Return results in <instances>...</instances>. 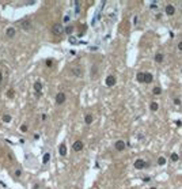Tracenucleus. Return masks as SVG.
<instances>
[{"mask_svg":"<svg viewBox=\"0 0 182 189\" xmlns=\"http://www.w3.org/2000/svg\"><path fill=\"white\" fill-rule=\"evenodd\" d=\"M52 33L54 34V36H61L63 33H64V29H63V26L60 23H56V25H53Z\"/></svg>","mask_w":182,"mask_h":189,"instance_id":"1","label":"nucleus"},{"mask_svg":"<svg viewBox=\"0 0 182 189\" xmlns=\"http://www.w3.org/2000/svg\"><path fill=\"white\" fill-rule=\"evenodd\" d=\"M21 27L23 30H26V31H30V30L33 29V25H31V22H30V19H23V21H21Z\"/></svg>","mask_w":182,"mask_h":189,"instance_id":"2","label":"nucleus"},{"mask_svg":"<svg viewBox=\"0 0 182 189\" xmlns=\"http://www.w3.org/2000/svg\"><path fill=\"white\" fill-rule=\"evenodd\" d=\"M65 99H67V97H65L64 93H59V94L56 95V104L57 105H63L65 102Z\"/></svg>","mask_w":182,"mask_h":189,"instance_id":"3","label":"nucleus"},{"mask_svg":"<svg viewBox=\"0 0 182 189\" xmlns=\"http://www.w3.org/2000/svg\"><path fill=\"white\" fill-rule=\"evenodd\" d=\"M83 147H84V144H83L82 140H76V142L72 144V150L74 151H80V150H83Z\"/></svg>","mask_w":182,"mask_h":189,"instance_id":"4","label":"nucleus"},{"mask_svg":"<svg viewBox=\"0 0 182 189\" xmlns=\"http://www.w3.org/2000/svg\"><path fill=\"white\" fill-rule=\"evenodd\" d=\"M116 82H117V80H116V78L113 76V75H109V76L106 78V86H107V87H113V86L116 84Z\"/></svg>","mask_w":182,"mask_h":189,"instance_id":"5","label":"nucleus"},{"mask_svg":"<svg viewBox=\"0 0 182 189\" xmlns=\"http://www.w3.org/2000/svg\"><path fill=\"white\" fill-rule=\"evenodd\" d=\"M125 143H124V140H117V142H116V144H114V148L117 151H124L125 150Z\"/></svg>","mask_w":182,"mask_h":189,"instance_id":"6","label":"nucleus"},{"mask_svg":"<svg viewBox=\"0 0 182 189\" xmlns=\"http://www.w3.org/2000/svg\"><path fill=\"white\" fill-rule=\"evenodd\" d=\"M34 90H35L37 97H40V95H41V91H42V83L41 82H35L34 83Z\"/></svg>","mask_w":182,"mask_h":189,"instance_id":"7","label":"nucleus"},{"mask_svg":"<svg viewBox=\"0 0 182 189\" xmlns=\"http://www.w3.org/2000/svg\"><path fill=\"white\" fill-rule=\"evenodd\" d=\"M145 166H147L145 161H143V159H137V161H135V167H136V169H144Z\"/></svg>","mask_w":182,"mask_h":189,"instance_id":"8","label":"nucleus"},{"mask_svg":"<svg viewBox=\"0 0 182 189\" xmlns=\"http://www.w3.org/2000/svg\"><path fill=\"white\" fill-rule=\"evenodd\" d=\"M72 74H74L75 76H82V75H83V69L80 67H74V68H72Z\"/></svg>","mask_w":182,"mask_h":189,"instance_id":"9","label":"nucleus"},{"mask_svg":"<svg viewBox=\"0 0 182 189\" xmlns=\"http://www.w3.org/2000/svg\"><path fill=\"white\" fill-rule=\"evenodd\" d=\"M6 34H7L8 38H12V37H15V34H16V30H15L14 27H8L7 31H6Z\"/></svg>","mask_w":182,"mask_h":189,"instance_id":"10","label":"nucleus"},{"mask_svg":"<svg viewBox=\"0 0 182 189\" xmlns=\"http://www.w3.org/2000/svg\"><path fill=\"white\" fill-rule=\"evenodd\" d=\"M59 152H60V155H61V157H65V155H67V146H65L64 143H61V144H60Z\"/></svg>","mask_w":182,"mask_h":189,"instance_id":"11","label":"nucleus"},{"mask_svg":"<svg viewBox=\"0 0 182 189\" xmlns=\"http://www.w3.org/2000/svg\"><path fill=\"white\" fill-rule=\"evenodd\" d=\"M152 74H150V72H144V82L143 83H151L152 82Z\"/></svg>","mask_w":182,"mask_h":189,"instance_id":"12","label":"nucleus"},{"mask_svg":"<svg viewBox=\"0 0 182 189\" xmlns=\"http://www.w3.org/2000/svg\"><path fill=\"white\" fill-rule=\"evenodd\" d=\"M165 12L167 15H174V12H175V8H174V6H171V4H169V6H166V10Z\"/></svg>","mask_w":182,"mask_h":189,"instance_id":"13","label":"nucleus"},{"mask_svg":"<svg viewBox=\"0 0 182 189\" xmlns=\"http://www.w3.org/2000/svg\"><path fill=\"white\" fill-rule=\"evenodd\" d=\"M92 120H94V118H92V116L91 114H86V117H84V123L87 125H90L91 123H92Z\"/></svg>","mask_w":182,"mask_h":189,"instance_id":"14","label":"nucleus"},{"mask_svg":"<svg viewBox=\"0 0 182 189\" xmlns=\"http://www.w3.org/2000/svg\"><path fill=\"white\" fill-rule=\"evenodd\" d=\"M49 159H50V154L46 152V154L44 155V158H42V163H44V165H46V163L49 162Z\"/></svg>","mask_w":182,"mask_h":189,"instance_id":"15","label":"nucleus"},{"mask_svg":"<svg viewBox=\"0 0 182 189\" xmlns=\"http://www.w3.org/2000/svg\"><path fill=\"white\" fill-rule=\"evenodd\" d=\"M155 61L156 63H162V61H163V55H162V53H156L155 55Z\"/></svg>","mask_w":182,"mask_h":189,"instance_id":"16","label":"nucleus"},{"mask_svg":"<svg viewBox=\"0 0 182 189\" xmlns=\"http://www.w3.org/2000/svg\"><path fill=\"white\" fill-rule=\"evenodd\" d=\"M158 165H159V166L166 165V158H165V157H159V158H158Z\"/></svg>","mask_w":182,"mask_h":189,"instance_id":"17","label":"nucleus"},{"mask_svg":"<svg viewBox=\"0 0 182 189\" xmlns=\"http://www.w3.org/2000/svg\"><path fill=\"white\" fill-rule=\"evenodd\" d=\"M137 82H140V83L144 82V72H139L137 74Z\"/></svg>","mask_w":182,"mask_h":189,"instance_id":"18","label":"nucleus"},{"mask_svg":"<svg viewBox=\"0 0 182 189\" xmlns=\"http://www.w3.org/2000/svg\"><path fill=\"white\" fill-rule=\"evenodd\" d=\"M151 110H152V112H156V110H158L159 109V105L158 104H156V102H152V104H151Z\"/></svg>","mask_w":182,"mask_h":189,"instance_id":"19","label":"nucleus"},{"mask_svg":"<svg viewBox=\"0 0 182 189\" xmlns=\"http://www.w3.org/2000/svg\"><path fill=\"white\" fill-rule=\"evenodd\" d=\"M152 93H154V94H155V95H159V94H160V93H162V89H160V87H154Z\"/></svg>","mask_w":182,"mask_h":189,"instance_id":"20","label":"nucleus"},{"mask_svg":"<svg viewBox=\"0 0 182 189\" xmlns=\"http://www.w3.org/2000/svg\"><path fill=\"white\" fill-rule=\"evenodd\" d=\"M64 31L67 33V34H72V31H74V27H72V26H68V27H65V29H64Z\"/></svg>","mask_w":182,"mask_h":189,"instance_id":"21","label":"nucleus"},{"mask_svg":"<svg viewBox=\"0 0 182 189\" xmlns=\"http://www.w3.org/2000/svg\"><path fill=\"white\" fill-rule=\"evenodd\" d=\"M3 121L4 123H10V121H11V116H10V114H4L3 116Z\"/></svg>","mask_w":182,"mask_h":189,"instance_id":"22","label":"nucleus"},{"mask_svg":"<svg viewBox=\"0 0 182 189\" xmlns=\"http://www.w3.org/2000/svg\"><path fill=\"white\" fill-rule=\"evenodd\" d=\"M171 161H173V162H177V161H178V154H175V152L171 154Z\"/></svg>","mask_w":182,"mask_h":189,"instance_id":"23","label":"nucleus"},{"mask_svg":"<svg viewBox=\"0 0 182 189\" xmlns=\"http://www.w3.org/2000/svg\"><path fill=\"white\" fill-rule=\"evenodd\" d=\"M174 104H175L177 106H179V105H181V99H179V98H174Z\"/></svg>","mask_w":182,"mask_h":189,"instance_id":"24","label":"nucleus"},{"mask_svg":"<svg viewBox=\"0 0 182 189\" xmlns=\"http://www.w3.org/2000/svg\"><path fill=\"white\" fill-rule=\"evenodd\" d=\"M21 174H22V170H15V177H21Z\"/></svg>","mask_w":182,"mask_h":189,"instance_id":"25","label":"nucleus"},{"mask_svg":"<svg viewBox=\"0 0 182 189\" xmlns=\"http://www.w3.org/2000/svg\"><path fill=\"white\" fill-rule=\"evenodd\" d=\"M21 131H22V132H26V131H27V125L26 124L21 125Z\"/></svg>","mask_w":182,"mask_h":189,"instance_id":"26","label":"nucleus"},{"mask_svg":"<svg viewBox=\"0 0 182 189\" xmlns=\"http://www.w3.org/2000/svg\"><path fill=\"white\" fill-rule=\"evenodd\" d=\"M7 95H8L10 98L14 97V90H8V93H7Z\"/></svg>","mask_w":182,"mask_h":189,"instance_id":"27","label":"nucleus"},{"mask_svg":"<svg viewBox=\"0 0 182 189\" xmlns=\"http://www.w3.org/2000/svg\"><path fill=\"white\" fill-rule=\"evenodd\" d=\"M46 65H48V67H52V65H53V60H46Z\"/></svg>","mask_w":182,"mask_h":189,"instance_id":"28","label":"nucleus"},{"mask_svg":"<svg viewBox=\"0 0 182 189\" xmlns=\"http://www.w3.org/2000/svg\"><path fill=\"white\" fill-rule=\"evenodd\" d=\"M69 41H71V44H76V40H75V38H72V37L69 38Z\"/></svg>","mask_w":182,"mask_h":189,"instance_id":"29","label":"nucleus"},{"mask_svg":"<svg viewBox=\"0 0 182 189\" xmlns=\"http://www.w3.org/2000/svg\"><path fill=\"white\" fill-rule=\"evenodd\" d=\"M178 49L182 50V42H179V44H178Z\"/></svg>","mask_w":182,"mask_h":189,"instance_id":"30","label":"nucleus"},{"mask_svg":"<svg viewBox=\"0 0 182 189\" xmlns=\"http://www.w3.org/2000/svg\"><path fill=\"white\" fill-rule=\"evenodd\" d=\"M1 80H3V74H1V71H0V83H1Z\"/></svg>","mask_w":182,"mask_h":189,"instance_id":"31","label":"nucleus"},{"mask_svg":"<svg viewBox=\"0 0 182 189\" xmlns=\"http://www.w3.org/2000/svg\"><path fill=\"white\" fill-rule=\"evenodd\" d=\"M151 189H156V188H151Z\"/></svg>","mask_w":182,"mask_h":189,"instance_id":"32","label":"nucleus"}]
</instances>
